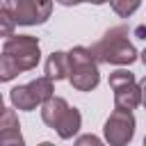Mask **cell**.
Instances as JSON below:
<instances>
[{
	"label": "cell",
	"mask_w": 146,
	"mask_h": 146,
	"mask_svg": "<svg viewBox=\"0 0 146 146\" xmlns=\"http://www.w3.org/2000/svg\"><path fill=\"white\" fill-rule=\"evenodd\" d=\"M139 57H141V62H144V66H146V48L141 50V55H139Z\"/></svg>",
	"instance_id": "cell-20"
},
{
	"label": "cell",
	"mask_w": 146,
	"mask_h": 146,
	"mask_svg": "<svg viewBox=\"0 0 146 146\" xmlns=\"http://www.w3.org/2000/svg\"><path fill=\"white\" fill-rule=\"evenodd\" d=\"M21 71H32L39 59H41V50H39V39L30 36V34H11L5 39V48H2Z\"/></svg>",
	"instance_id": "cell-3"
},
{
	"label": "cell",
	"mask_w": 146,
	"mask_h": 146,
	"mask_svg": "<svg viewBox=\"0 0 146 146\" xmlns=\"http://www.w3.org/2000/svg\"><path fill=\"white\" fill-rule=\"evenodd\" d=\"M110 2H112L114 14H116V16H121V18L132 16V14L139 9V5H141V0H110Z\"/></svg>",
	"instance_id": "cell-13"
},
{
	"label": "cell",
	"mask_w": 146,
	"mask_h": 146,
	"mask_svg": "<svg viewBox=\"0 0 146 146\" xmlns=\"http://www.w3.org/2000/svg\"><path fill=\"white\" fill-rule=\"evenodd\" d=\"M80 125H82V116H80V112L75 110V107H68L66 110V114L62 116V121L57 123V135L62 137V139H71L78 130H80Z\"/></svg>",
	"instance_id": "cell-10"
},
{
	"label": "cell",
	"mask_w": 146,
	"mask_h": 146,
	"mask_svg": "<svg viewBox=\"0 0 146 146\" xmlns=\"http://www.w3.org/2000/svg\"><path fill=\"white\" fill-rule=\"evenodd\" d=\"M105 141L110 146H125L135 137V116L132 110H114L105 121Z\"/></svg>",
	"instance_id": "cell-5"
},
{
	"label": "cell",
	"mask_w": 146,
	"mask_h": 146,
	"mask_svg": "<svg viewBox=\"0 0 146 146\" xmlns=\"http://www.w3.org/2000/svg\"><path fill=\"white\" fill-rule=\"evenodd\" d=\"M78 144H80V146H84V144H94V146H98V144H100V139H98V137H94V135H84V137H80V139H78Z\"/></svg>",
	"instance_id": "cell-17"
},
{
	"label": "cell",
	"mask_w": 146,
	"mask_h": 146,
	"mask_svg": "<svg viewBox=\"0 0 146 146\" xmlns=\"http://www.w3.org/2000/svg\"><path fill=\"white\" fill-rule=\"evenodd\" d=\"M139 91H141V103L146 105V78L139 82Z\"/></svg>",
	"instance_id": "cell-18"
},
{
	"label": "cell",
	"mask_w": 146,
	"mask_h": 146,
	"mask_svg": "<svg viewBox=\"0 0 146 146\" xmlns=\"http://www.w3.org/2000/svg\"><path fill=\"white\" fill-rule=\"evenodd\" d=\"M9 100L14 105V110H23V112H30L34 110L36 105H41L34 96V91L30 89V84H18L9 91Z\"/></svg>",
	"instance_id": "cell-9"
},
{
	"label": "cell",
	"mask_w": 146,
	"mask_h": 146,
	"mask_svg": "<svg viewBox=\"0 0 146 146\" xmlns=\"http://www.w3.org/2000/svg\"><path fill=\"white\" fill-rule=\"evenodd\" d=\"M59 5H64V7H73V5H80V2H91V5H105V2H110V0H57Z\"/></svg>",
	"instance_id": "cell-16"
},
{
	"label": "cell",
	"mask_w": 146,
	"mask_h": 146,
	"mask_svg": "<svg viewBox=\"0 0 146 146\" xmlns=\"http://www.w3.org/2000/svg\"><path fill=\"white\" fill-rule=\"evenodd\" d=\"M68 80L78 91H91L98 87L100 82V73H98V62L91 55V48L84 46H75L68 52Z\"/></svg>",
	"instance_id": "cell-2"
},
{
	"label": "cell",
	"mask_w": 146,
	"mask_h": 146,
	"mask_svg": "<svg viewBox=\"0 0 146 146\" xmlns=\"http://www.w3.org/2000/svg\"><path fill=\"white\" fill-rule=\"evenodd\" d=\"M0 146H23L21 125H16V128H9V130L0 132Z\"/></svg>",
	"instance_id": "cell-14"
},
{
	"label": "cell",
	"mask_w": 146,
	"mask_h": 146,
	"mask_svg": "<svg viewBox=\"0 0 146 146\" xmlns=\"http://www.w3.org/2000/svg\"><path fill=\"white\" fill-rule=\"evenodd\" d=\"M66 110H68V103H66L64 98H59V96L52 94L46 103H41V119H43L46 125H50V128L55 130L57 123L62 121V116L66 114Z\"/></svg>",
	"instance_id": "cell-7"
},
{
	"label": "cell",
	"mask_w": 146,
	"mask_h": 146,
	"mask_svg": "<svg viewBox=\"0 0 146 146\" xmlns=\"http://www.w3.org/2000/svg\"><path fill=\"white\" fill-rule=\"evenodd\" d=\"M16 125H18L16 112H14V110H5V112L0 114V132H5V130H9V128H16Z\"/></svg>",
	"instance_id": "cell-15"
},
{
	"label": "cell",
	"mask_w": 146,
	"mask_h": 146,
	"mask_svg": "<svg viewBox=\"0 0 146 146\" xmlns=\"http://www.w3.org/2000/svg\"><path fill=\"white\" fill-rule=\"evenodd\" d=\"M68 71H71L68 52H62V50L50 52V57L46 59V75L57 82V80H66L68 78Z\"/></svg>",
	"instance_id": "cell-8"
},
{
	"label": "cell",
	"mask_w": 146,
	"mask_h": 146,
	"mask_svg": "<svg viewBox=\"0 0 146 146\" xmlns=\"http://www.w3.org/2000/svg\"><path fill=\"white\" fill-rule=\"evenodd\" d=\"M144 144H146V137H144Z\"/></svg>",
	"instance_id": "cell-22"
},
{
	"label": "cell",
	"mask_w": 146,
	"mask_h": 146,
	"mask_svg": "<svg viewBox=\"0 0 146 146\" xmlns=\"http://www.w3.org/2000/svg\"><path fill=\"white\" fill-rule=\"evenodd\" d=\"M5 110H7V107H5V100H2V96H0V114H2Z\"/></svg>",
	"instance_id": "cell-21"
},
{
	"label": "cell",
	"mask_w": 146,
	"mask_h": 146,
	"mask_svg": "<svg viewBox=\"0 0 146 146\" xmlns=\"http://www.w3.org/2000/svg\"><path fill=\"white\" fill-rule=\"evenodd\" d=\"M128 27L125 25H116L110 27L100 41H96L91 46V55L96 57V62H105V64H116V66H128L137 59V50L128 39Z\"/></svg>",
	"instance_id": "cell-1"
},
{
	"label": "cell",
	"mask_w": 146,
	"mask_h": 146,
	"mask_svg": "<svg viewBox=\"0 0 146 146\" xmlns=\"http://www.w3.org/2000/svg\"><path fill=\"white\" fill-rule=\"evenodd\" d=\"M16 25H18V23H16V18H14V9H11V5L0 7V39L11 36Z\"/></svg>",
	"instance_id": "cell-11"
},
{
	"label": "cell",
	"mask_w": 146,
	"mask_h": 146,
	"mask_svg": "<svg viewBox=\"0 0 146 146\" xmlns=\"http://www.w3.org/2000/svg\"><path fill=\"white\" fill-rule=\"evenodd\" d=\"M18 73H21V68L16 66V62L2 50V55H0V82H9V80H14Z\"/></svg>",
	"instance_id": "cell-12"
},
{
	"label": "cell",
	"mask_w": 146,
	"mask_h": 146,
	"mask_svg": "<svg viewBox=\"0 0 146 146\" xmlns=\"http://www.w3.org/2000/svg\"><path fill=\"white\" fill-rule=\"evenodd\" d=\"M137 34H139L141 39H146V27H137Z\"/></svg>",
	"instance_id": "cell-19"
},
{
	"label": "cell",
	"mask_w": 146,
	"mask_h": 146,
	"mask_svg": "<svg viewBox=\"0 0 146 146\" xmlns=\"http://www.w3.org/2000/svg\"><path fill=\"white\" fill-rule=\"evenodd\" d=\"M110 87L114 91V105L119 110H135L141 103V91L132 73L123 68L110 73Z\"/></svg>",
	"instance_id": "cell-4"
},
{
	"label": "cell",
	"mask_w": 146,
	"mask_h": 146,
	"mask_svg": "<svg viewBox=\"0 0 146 146\" xmlns=\"http://www.w3.org/2000/svg\"><path fill=\"white\" fill-rule=\"evenodd\" d=\"M9 5L18 25H41L52 11V0H11Z\"/></svg>",
	"instance_id": "cell-6"
}]
</instances>
